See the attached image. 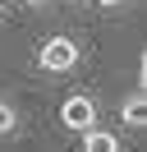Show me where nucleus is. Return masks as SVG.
I'll use <instances>...</instances> for the list:
<instances>
[{
	"label": "nucleus",
	"instance_id": "f257e3e1",
	"mask_svg": "<svg viewBox=\"0 0 147 152\" xmlns=\"http://www.w3.org/2000/svg\"><path fill=\"white\" fill-rule=\"evenodd\" d=\"M78 42L74 37H46L41 42V51H37V69L41 74H69L74 65H78Z\"/></svg>",
	"mask_w": 147,
	"mask_h": 152
},
{
	"label": "nucleus",
	"instance_id": "20e7f679",
	"mask_svg": "<svg viewBox=\"0 0 147 152\" xmlns=\"http://www.w3.org/2000/svg\"><path fill=\"white\" fill-rule=\"evenodd\" d=\"M83 152H119V138L106 134L101 124H92V129H83Z\"/></svg>",
	"mask_w": 147,
	"mask_h": 152
},
{
	"label": "nucleus",
	"instance_id": "7ed1b4c3",
	"mask_svg": "<svg viewBox=\"0 0 147 152\" xmlns=\"http://www.w3.org/2000/svg\"><path fill=\"white\" fill-rule=\"evenodd\" d=\"M119 120H124L129 129H143L147 124V88H138V92H129L124 102H119Z\"/></svg>",
	"mask_w": 147,
	"mask_h": 152
},
{
	"label": "nucleus",
	"instance_id": "423d86ee",
	"mask_svg": "<svg viewBox=\"0 0 147 152\" xmlns=\"http://www.w3.org/2000/svg\"><path fill=\"white\" fill-rule=\"evenodd\" d=\"M97 5H106V10H115V5H124V0H97Z\"/></svg>",
	"mask_w": 147,
	"mask_h": 152
},
{
	"label": "nucleus",
	"instance_id": "f03ea898",
	"mask_svg": "<svg viewBox=\"0 0 147 152\" xmlns=\"http://www.w3.org/2000/svg\"><path fill=\"white\" fill-rule=\"evenodd\" d=\"M60 124H64L69 134L92 129V124H97V102H92L87 92H69V97H64V106H60Z\"/></svg>",
	"mask_w": 147,
	"mask_h": 152
},
{
	"label": "nucleus",
	"instance_id": "39448f33",
	"mask_svg": "<svg viewBox=\"0 0 147 152\" xmlns=\"http://www.w3.org/2000/svg\"><path fill=\"white\" fill-rule=\"evenodd\" d=\"M14 129H18V111L0 97V134H14Z\"/></svg>",
	"mask_w": 147,
	"mask_h": 152
},
{
	"label": "nucleus",
	"instance_id": "6e6552de",
	"mask_svg": "<svg viewBox=\"0 0 147 152\" xmlns=\"http://www.w3.org/2000/svg\"><path fill=\"white\" fill-rule=\"evenodd\" d=\"M28 5H41V0H28Z\"/></svg>",
	"mask_w": 147,
	"mask_h": 152
},
{
	"label": "nucleus",
	"instance_id": "1a4fd4ad",
	"mask_svg": "<svg viewBox=\"0 0 147 152\" xmlns=\"http://www.w3.org/2000/svg\"><path fill=\"white\" fill-rule=\"evenodd\" d=\"M69 5H74V0H69Z\"/></svg>",
	"mask_w": 147,
	"mask_h": 152
},
{
	"label": "nucleus",
	"instance_id": "0eeeda50",
	"mask_svg": "<svg viewBox=\"0 0 147 152\" xmlns=\"http://www.w3.org/2000/svg\"><path fill=\"white\" fill-rule=\"evenodd\" d=\"M0 19H5V5H0Z\"/></svg>",
	"mask_w": 147,
	"mask_h": 152
}]
</instances>
